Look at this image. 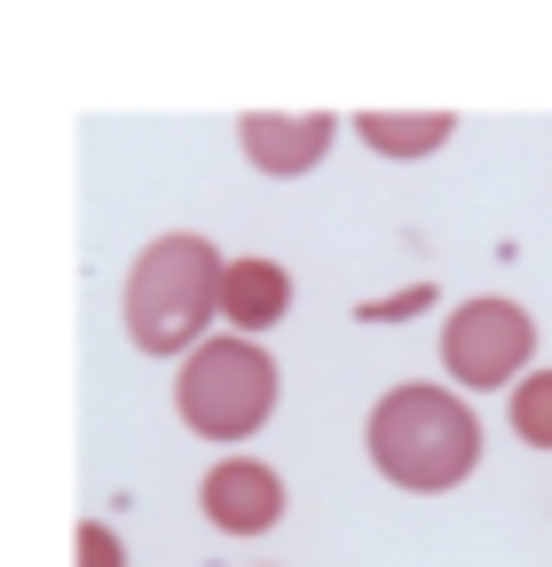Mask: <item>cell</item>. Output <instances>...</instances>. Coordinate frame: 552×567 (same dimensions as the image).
Wrapping results in <instances>:
<instances>
[{
  "instance_id": "cell-1",
  "label": "cell",
  "mask_w": 552,
  "mask_h": 567,
  "mask_svg": "<svg viewBox=\"0 0 552 567\" xmlns=\"http://www.w3.org/2000/svg\"><path fill=\"white\" fill-rule=\"evenodd\" d=\"M364 450L379 465V481L410 488V496H442L481 465V417L466 410V394L450 386H387L364 417Z\"/></svg>"
},
{
  "instance_id": "cell-2",
  "label": "cell",
  "mask_w": 552,
  "mask_h": 567,
  "mask_svg": "<svg viewBox=\"0 0 552 567\" xmlns=\"http://www.w3.org/2000/svg\"><path fill=\"white\" fill-rule=\"evenodd\" d=\"M222 284H229V260L197 229L151 237L143 260L126 268V300H119L126 308V339L143 354H197L205 323L222 316Z\"/></svg>"
},
{
  "instance_id": "cell-3",
  "label": "cell",
  "mask_w": 552,
  "mask_h": 567,
  "mask_svg": "<svg viewBox=\"0 0 552 567\" xmlns=\"http://www.w3.org/2000/svg\"><path fill=\"white\" fill-rule=\"evenodd\" d=\"M174 410H182V425L197 442H253L260 425H268V410H276V363H268V347H253V339H205L190 363H182V379H174Z\"/></svg>"
},
{
  "instance_id": "cell-4",
  "label": "cell",
  "mask_w": 552,
  "mask_h": 567,
  "mask_svg": "<svg viewBox=\"0 0 552 567\" xmlns=\"http://www.w3.org/2000/svg\"><path fill=\"white\" fill-rule=\"evenodd\" d=\"M536 354V323L521 300H466L442 323V371L458 386H521Z\"/></svg>"
},
{
  "instance_id": "cell-5",
  "label": "cell",
  "mask_w": 552,
  "mask_h": 567,
  "mask_svg": "<svg viewBox=\"0 0 552 567\" xmlns=\"http://www.w3.org/2000/svg\"><path fill=\"white\" fill-rule=\"evenodd\" d=\"M197 505H205V520L222 536H268L276 513H285V481H276V465H260V457H222L197 481Z\"/></svg>"
},
{
  "instance_id": "cell-6",
  "label": "cell",
  "mask_w": 552,
  "mask_h": 567,
  "mask_svg": "<svg viewBox=\"0 0 552 567\" xmlns=\"http://www.w3.org/2000/svg\"><path fill=\"white\" fill-rule=\"evenodd\" d=\"M331 134H339V118H331V111H300V118H293V111H245V118H237V151H245L260 174L293 182V174L324 166Z\"/></svg>"
},
{
  "instance_id": "cell-7",
  "label": "cell",
  "mask_w": 552,
  "mask_h": 567,
  "mask_svg": "<svg viewBox=\"0 0 552 567\" xmlns=\"http://www.w3.org/2000/svg\"><path fill=\"white\" fill-rule=\"evenodd\" d=\"M285 308H293V276L276 268V260H260V252L229 260V284H222V316H229L237 331H268V323H285Z\"/></svg>"
},
{
  "instance_id": "cell-8",
  "label": "cell",
  "mask_w": 552,
  "mask_h": 567,
  "mask_svg": "<svg viewBox=\"0 0 552 567\" xmlns=\"http://www.w3.org/2000/svg\"><path fill=\"white\" fill-rule=\"evenodd\" d=\"M450 134H458L450 111H356V142L379 158H435Z\"/></svg>"
},
{
  "instance_id": "cell-9",
  "label": "cell",
  "mask_w": 552,
  "mask_h": 567,
  "mask_svg": "<svg viewBox=\"0 0 552 567\" xmlns=\"http://www.w3.org/2000/svg\"><path fill=\"white\" fill-rule=\"evenodd\" d=\"M513 434L529 450H552V371H529L513 386Z\"/></svg>"
},
{
  "instance_id": "cell-10",
  "label": "cell",
  "mask_w": 552,
  "mask_h": 567,
  "mask_svg": "<svg viewBox=\"0 0 552 567\" xmlns=\"http://www.w3.org/2000/svg\"><path fill=\"white\" fill-rule=\"evenodd\" d=\"M72 551H80V567H126V544H119V536H111L103 520H80Z\"/></svg>"
}]
</instances>
